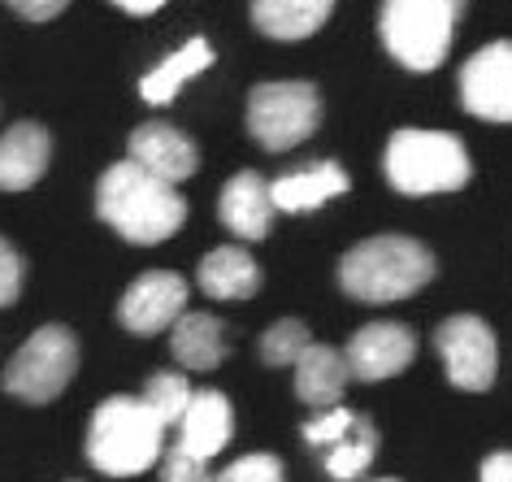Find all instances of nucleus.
Segmentation results:
<instances>
[{
  "label": "nucleus",
  "mask_w": 512,
  "mask_h": 482,
  "mask_svg": "<svg viewBox=\"0 0 512 482\" xmlns=\"http://www.w3.org/2000/svg\"><path fill=\"white\" fill-rule=\"evenodd\" d=\"M170 357L183 365V370H196V374L217 370V365L230 357L226 326L217 322L213 313L187 309V313L170 326Z\"/></svg>",
  "instance_id": "18"
},
{
  "label": "nucleus",
  "mask_w": 512,
  "mask_h": 482,
  "mask_svg": "<svg viewBox=\"0 0 512 482\" xmlns=\"http://www.w3.org/2000/svg\"><path fill=\"white\" fill-rule=\"evenodd\" d=\"M187 278L174 270H144L118 300V322L122 331H131L139 339H152L161 331H170L178 317L187 313Z\"/></svg>",
  "instance_id": "9"
},
{
  "label": "nucleus",
  "mask_w": 512,
  "mask_h": 482,
  "mask_svg": "<svg viewBox=\"0 0 512 482\" xmlns=\"http://www.w3.org/2000/svg\"><path fill=\"white\" fill-rule=\"evenodd\" d=\"M113 5H118L122 14H131V18H148V14H157L165 0H113Z\"/></svg>",
  "instance_id": "31"
},
{
  "label": "nucleus",
  "mask_w": 512,
  "mask_h": 482,
  "mask_svg": "<svg viewBox=\"0 0 512 482\" xmlns=\"http://www.w3.org/2000/svg\"><path fill=\"white\" fill-rule=\"evenodd\" d=\"M22 274H27V265H22L18 248L0 235V309H9L22 296Z\"/></svg>",
  "instance_id": "28"
},
{
  "label": "nucleus",
  "mask_w": 512,
  "mask_h": 482,
  "mask_svg": "<svg viewBox=\"0 0 512 482\" xmlns=\"http://www.w3.org/2000/svg\"><path fill=\"white\" fill-rule=\"evenodd\" d=\"M465 14V0H382L378 35L395 66L430 74L439 70L456 40V22Z\"/></svg>",
  "instance_id": "5"
},
{
  "label": "nucleus",
  "mask_w": 512,
  "mask_h": 482,
  "mask_svg": "<svg viewBox=\"0 0 512 482\" xmlns=\"http://www.w3.org/2000/svg\"><path fill=\"white\" fill-rule=\"evenodd\" d=\"M161 482H213L209 474V461H200V456H191L187 448H165L161 456Z\"/></svg>",
  "instance_id": "27"
},
{
  "label": "nucleus",
  "mask_w": 512,
  "mask_h": 482,
  "mask_svg": "<svg viewBox=\"0 0 512 482\" xmlns=\"http://www.w3.org/2000/svg\"><path fill=\"white\" fill-rule=\"evenodd\" d=\"M252 22L261 35L283 44L309 40L313 31L326 27V18L335 14V0H248Z\"/></svg>",
  "instance_id": "20"
},
{
  "label": "nucleus",
  "mask_w": 512,
  "mask_h": 482,
  "mask_svg": "<svg viewBox=\"0 0 512 482\" xmlns=\"http://www.w3.org/2000/svg\"><path fill=\"white\" fill-rule=\"evenodd\" d=\"M235 439V409L222 391H196L178 422V448H187L200 461H213Z\"/></svg>",
  "instance_id": "16"
},
{
  "label": "nucleus",
  "mask_w": 512,
  "mask_h": 482,
  "mask_svg": "<svg viewBox=\"0 0 512 482\" xmlns=\"http://www.w3.org/2000/svg\"><path fill=\"white\" fill-rule=\"evenodd\" d=\"M213 66V44L209 40H187L183 48H174L165 61H157L144 79H139V96L144 105H174V96L183 92L191 79H200Z\"/></svg>",
  "instance_id": "21"
},
{
  "label": "nucleus",
  "mask_w": 512,
  "mask_h": 482,
  "mask_svg": "<svg viewBox=\"0 0 512 482\" xmlns=\"http://www.w3.org/2000/svg\"><path fill=\"white\" fill-rule=\"evenodd\" d=\"M374 482H400V478H374Z\"/></svg>",
  "instance_id": "32"
},
{
  "label": "nucleus",
  "mask_w": 512,
  "mask_h": 482,
  "mask_svg": "<svg viewBox=\"0 0 512 482\" xmlns=\"http://www.w3.org/2000/svg\"><path fill=\"white\" fill-rule=\"evenodd\" d=\"M352 422H356V413L343 409V404H335V409H322L317 417H309V422L300 426V435H304V443H313V448L322 452V448H330L335 439L348 435Z\"/></svg>",
  "instance_id": "26"
},
{
  "label": "nucleus",
  "mask_w": 512,
  "mask_h": 482,
  "mask_svg": "<svg viewBox=\"0 0 512 482\" xmlns=\"http://www.w3.org/2000/svg\"><path fill=\"white\" fill-rule=\"evenodd\" d=\"M96 213L118 231V239L152 248L178 235V226L187 222V200L178 196L174 183L148 174L135 161H113L96 183Z\"/></svg>",
  "instance_id": "1"
},
{
  "label": "nucleus",
  "mask_w": 512,
  "mask_h": 482,
  "mask_svg": "<svg viewBox=\"0 0 512 482\" xmlns=\"http://www.w3.org/2000/svg\"><path fill=\"white\" fill-rule=\"evenodd\" d=\"M382 174L400 196H447L473 179V161L460 135L404 126L387 139Z\"/></svg>",
  "instance_id": "4"
},
{
  "label": "nucleus",
  "mask_w": 512,
  "mask_h": 482,
  "mask_svg": "<svg viewBox=\"0 0 512 482\" xmlns=\"http://www.w3.org/2000/svg\"><path fill=\"white\" fill-rule=\"evenodd\" d=\"M196 287L209 300H252L261 291V265L252 261L248 248L222 244L204 252V261L196 265Z\"/></svg>",
  "instance_id": "17"
},
{
  "label": "nucleus",
  "mask_w": 512,
  "mask_h": 482,
  "mask_svg": "<svg viewBox=\"0 0 512 482\" xmlns=\"http://www.w3.org/2000/svg\"><path fill=\"white\" fill-rule=\"evenodd\" d=\"M348 192H352V179L339 161H304V166L278 174L270 183V200L278 213H313Z\"/></svg>",
  "instance_id": "14"
},
{
  "label": "nucleus",
  "mask_w": 512,
  "mask_h": 482,
  "mask_svg": "<svg viewBox=\"0 0 512 482\" xmlns=\"http://www.w3.org/2000/svg\"><path fill=\"white\" fill-rule=\"evenodd\" d=\"M53 161V135L40 122H14L0 135V192H27Z\"/></svg>",
  "instance_id": "15"
},
{
  "label": "nucleus",
  "mask_w": 512,
  "mask_h": 482,
  "mask_svg": "<svg viewBox=\"0 0 512 482\" xmlns=\"http://www.w3.org/2000/svg\"><path fill=\"white\" fill-rule=\"evenodd\" d=\"M309 344H313L309 326L296 322V317H283V322H274L270 331L261 335V344H256V348H261V361H265V365L283 370V365H296Z\"/></svg>",
  "instance_id": "24"
},
{
  "label": "nucleus",
  "mask_w": 512,
  "mask_h": 482,
  "mask_svg": "<svg viewBox=\"0 0 512 482\" xmlns=\"http://www.w3.org/2000/svg\"><path fill=\"white\" fill-rule=\"evenodd\" d=\"M291 370H296V396H300V404H309V409H335L352 383V370H348V361H343V352L326 348V344H309Z\"/></svg>",
  "instance_id": "19"
},
{
  "label": "nucleus",
  "mask_w": 512,
  "mask_h": 482,
  "mask_svg": "<svg viewBox=\"0 0 512 482\" xmlns=\"http://www.w3.org/2000/svg\"><path fill=\"white\" fill-rule=\"evenodd\" d=\"M460 109L482 122H512V40L482 44L456 79Z\"/></svg>",
  "instance_id": "10"
},
{
  "label": "nucleus",
  "mask_w": 512,
  "mask_h": 482,
  "mask_svg": "<svg viewBox=\"0 0 512 482\" xmlns=\"http://www.w3.org/2000/svg\"><path fill=\"white\" fill-rule=\"evenodd\" d=\"M434 348L443 357L447 383L456 391H491L499 374V344L495 331L473 313H456L434 331Z\"/></svg>",
  "instance_id": "8"
},
{
  "label": "nucleus",
  "mask_w": 512,
  "mask_h": 482,
  "mask_svg": "<svg viewBox=\"0 0 512 482\" xmlns=\"http://www.w3.org/2000/svg\"><path fill=\"white\" fill-rule=\"evenodd\" d=\"M5 5L14 9L18 18H27V22H48V18L66 14L70 0H5Z\"/></svg>",
  "instance_id": "29"
},
{
  "label": "nucleus",
  "mask_w": 512,
  "mask_h": 482,
  "mask_svg": "<svg viewBox=\"0 0 512 482\" xmlns=\"http://www.w3.org/2000/svg\"><path fill=\"white\" fill-rule=\"evenodd\" d=\"M74 370H79V339L70 326H40L27 344L14 352V361L5 365V391L27 404H48L70 387Z\"/></svg>",
  "instance_id": "7"
},
{
  "label": "nucleus",
  "mask_w": 512,
  "mask_h": 482,
  "mask_svg": "<svg viewBox=\"0 0 512 482\" xmlns=\"http://www.w3.org/2000/svg\"><path fill=\"white\" fill-rule=\"evenodd\" d=\"M139 396L148 400V409L157 413L165 426H178L196 391H191V378H187V374H178V370H157V374L144 378V391H139Z\"/></svg>",
  "instance_id": "23"
},
{
  "label": "nucleus",
  "mask_w": 512,
  "mask_h": 482,
  "mask_svg": "<svg viewBox=\"0 0 512 482\" xmlns=\"http://www.w3.org/2000/svg\"><path fill=\"white\" fill-rule=\"evenodd\" d=\"M374 456H378V430L369 417L356 413L348 435L335 439L330 448H322V465L335 482H361L369 474V465H374Z\"/></svg>",
  "instance_id": "22"
},
{
  "label": "nucleus",
  "mask_w": 512,
  "mask_h": 482,
  "mask_svg": "<svg viewBox=\"0 0 512 482\" xmlns=\"http://www.w3.org/2000/svg\"><path fill=\"white\" fill-rule=\"evenodd\" d=\"M478 482H512V452H491L478 469Z\"/></svg>",
  "instance_id": "30"
},
{
  "label": "nucleus",
  "mask_w": 512,
  "mask_h": 482,
  "mask_svg": "<svg viewBox=\"0 0 512 482\" xmlns=\"http://www.w3.org/2000/svg\"><path fill=\"white\" fill-rule=\"evenodd\" d=\"M217 218L243 244H261L278 218V209L270 200V179H261L256 170L230 174L222 183V196H217Z\"/></svg>",
  "instance_id": "13"
},
{
  "label": "nucleus",
  "mask_w": 512,
  "mask_h": 482,
  "mask_svg": "<svg viewBox=\"0 0 512 482\" xmlns=\"http://www.w3.org/2000/svg\"><path fill=\"white\" fill-rule=\"evenodd\" d=\"M126 161H135V166H144L148 174H157V179L178 187L200 170V148H196V139L183 135L174 122H144L126 139Z\"/></svg>",
  "instance_id": "12"
},
{
  "label": "nucleus",
  "mask_w": 512,
  "mask_h": 482,
  "mask_svg": "<svg viewBox=\"0 0 512 482\" xmlns=\"http://www.w3.org/2000/svg\"><path fill=\"white\" fill-rule=\"evenodd\" d=\"M322 126V92L304 79L256 83L248 92V135L265 152H291Z\"/></svg>",
  "instance_id": "6"
},
{
  "label": "nucleus",
  "mask_w": 512,
  "mask_h": 482,
  "mask_svg": "<svg viewBox=\"0 0 512 482\" xmlns=\"http://www.w3.org/2000/svg\"><path fill=\"white\" fill-rule=\"evenodd\" d=\"M165 426L148 409L144 396H109L96 404L87 422V461L109 478H135L161 465L165 456Z\"/></svg>",
  "instance_id": "3"
},
{
  "label": "nucleus",
  "mask_w": 512,
  "mask_h": 482,
  "mask_svg": "<svg viewBox=\"0 0 512 482\" xmlns=\"http://www.w3.org/2000/svg\"><path fill=\"white\" fill-rule=\"evenodd\" d=\"M213 482H287V474L274 452H248L230 461L222 474H213Z\"/></svg>",
  "instance_id": "25"
},
{
  "label": "nucleus",
  "mask_w": 512,
  "mask_h": 482,
  "mask_svg": "<svg viewBox=\"0 0 512 482\" xmlns=\"http://www.w3.org/2000/svg\"><path fill=\"white\" fill-rule=\"evenodd\" d=\"M434 278V252L413 235H374L343 252L339 287L361 304H395Z\"/></svg>",
  "instance_id": "2"
},
{
  "label": "nucleus",
  "mask_w": 512,
  "mask_h": 482,
  "mask_svg": "<svg viewBox=\"0 0 512 482\" xmlns=\"http://www.w3.org/2000/svg\"><path fill=\"white\" fill-rule=\"evenodd\" d=\"M417 357V335L408 331L404 322H369L361 326L348 348H343V361L356 383H382V378H395L400 370H408Z\"/></svg>",
  "instance_id": "11"
}]
</instances>
